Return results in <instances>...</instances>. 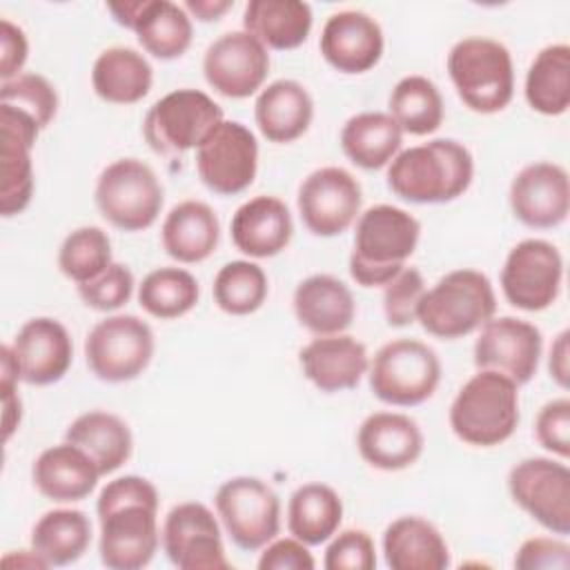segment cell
Here are the masks:
<instances>
[{
  "label": "cell",
  "instance_id": "obj_20",
  "mask_svg": "<svg viewBox=\"0 0 570 570\" xmlns=\"http://www.w3.org/2000/svg\"><path fill=\"white\" fill-rule=\"evenodd\" d=\"M508 200L514 218L525 227H559L570 212L568 171L548 160L530 163L512 178Z\"/></svg>",
  "mask_w": 570,
  "mask_h": 570
},
{
  "label": "cell",
  "instance_id": "obj_50",
  "mask_svg": "<svg viewBox=\"0 0 570 570\" xmlns=\"http://www.w3.org/2000/svg\"><path fill=\"white\" fill-rule=\"evenodd\" d=\"M29 56V42L24 31L11 20H0V78L2 82L20 76Z\"/></svg>",
  "mask_w": 570,
  "mask_h": 570
},
{
  "label": "cell",
  "instance_id": "obj_26",
  "mask_svg": "<svg viewBox=\"0 0 570 570\" xmlns=\"http://www.w3.org/2000/svg\"><path fill=\"white\" fill-rule=\"evenodd\" d=\"M232 243L249 258H272L281 254L294 234L289 207L276 196H254L232 216Z\"/></svg>",
  "mask_w": 570,
  "mask_h": 570
},
{
  "label": "cell",
  "instance_id": "obj_16",
  "mask_svg": "<svg viewBox=\"0 0 570 570\" xmlns=\"http://www.w3.org/2000/svg\"><path fill=\"white\" fill-rule=\"evenodd\" d=\"M160 541L178 570H227L232 566L214 512L198 501L178 503L167 512Z\"/></svg>",
  "mask_w": 570,
  "mask_h": 570
},
{
  "label": "cell",
  "instance_id": "obj_42",
  "mask_svg": "<svg viewBox=\"0 0 570 570\" xmlns=\"http://www.w3.org/2000/svg\"><path fill=\"white\" fill-rule=\"evenodd\" d=\"M111 263V240L96 225L69 232L58 249V267L76 285L100 276Z\"/></svg>",
  "mask_w": 570,
  "mask_h": 570
},
{
  "label": "cell",
  "instance_id": "obj_51",
  "mask_svg": "<svg viewBox=\"0 0 570 570\" xmlns=\"http://www.w3.org/2000/svg\"><path fill=\"white\" fill-rule=\"evenodd\" d=\"M568 338H570V332L563 330L552 347H550V356H548V372H550V379L559 385V387H568V381H570V347H568Z\"/></svg>",
  "mask_w": 570,
  "mask_h": 570
},
{
  "label": "cell",
  "instance_id": "obj_31",
  "mask_svg": "<svg viewBox=\"0 0 570 570\" xmlns=\"http://www.w3.org/2000/svg\"><path fill=\"white\" fill-rule=\"evenodd\" d=\"M383 554L392 570H445L450 548L434 523L423 517H399L383 532Z\"/></svg>",
  "mask_w": 570,
  "mask_h": 570
},
{
  "label": "cell",
  "instance_id": "obj_18",
  "mask_svg": "<svg viewBox=\"0 0 570 570\" xmlns=\"http://www.w3.org/2000/svg\"><path fill=\"white\" fill-rule=\"evenodd\" d=\"M207 85L225 98H249L269 73V53L245 29L227 31L216 38L203 56Z\"/></svg>",
  "mask_w": 570,
  "mask_h": 570
},
{
  "label": "cell",
  "instance_id": "obj_35",
  "mask_svg": "<svg viewBox=\"0 0 570 570\" xmlns=\"http://www.w3.org/2000/svg\"><path fill=\"white\" fill-rule=\"evenodd\" d=\"M403 131L387 111H361L341 129V149L361 169H381L401 151Z\"/></svg>",
  "mask_w": 570,
  "mask_h": 570
},
{
  "label": "cell",
  "instance_id": "obj_8",
  "mask_svg": "<svg viewBox=\"0 0 570 570\" xmlns=\"http://www.w3.org/2000/svg\"><path fill=\"white\" fill-rule=\"evenodd\" d=\"M372 394L396 407L425 403L439 387L441 361L436 352L416 338L385 343L370 363Z\"/></svg>",
  "mask_w": 570,
  "mask_h": 570
},
{
  "label": "cell",
  "instance_id": "obj_33",
  "mask_svg": "<svg viewBox=\"0 0 570 570\" xmlns=\"http://www.w3.org/2000/svg\"><path fill=\"white\" fill-rule=\"evenodd\" d=\"M154 82L149 60L131 47H109L100 51L91 67V87L98 98L111 105L140 102Z\"/></svg>",
  "mask_w": 570,
  "mask_h": 570
},
{
  "label": "cell",
  "instance_id": "obj_49",
  "mask_svg": "<svg viewBox=\"0 0 570 570\" xmlns=\"http://www.w3.org/2000/svg\"><path fill=\"white\" fill-rule=\"evenodd\" d=\"M314 566L312 552L296 537L272 539L258 559V570H312Z\"/></svg>",
  "mask_w": 570,
  "mask_h": 570
},
{
  "label": "cell",
  "instance_id": "obj_29",
  "mask_svg": "<svg viewBox=\"0 0 570 570\" xmlns=\"http://www.w3.org/2000/svg\"><path fill=\"white\" fill-rule=\"evenodd\" d=\"M314 118V100L309 91L292 78L269 82L258 91L254 102V120L269 142H292L301 138Z\"/></svg>",
  "mask_w": 570,
  "mask_h": 570
},
{
  "label": "cell",
  "instance_id": "obj_10",
  "mask_svg": "<svg viewBox=\"0 0 570 570\" xmlns=\"http://www.w3.org/2000/svg\"><path fill=\"white\" fill-rule=\"evenodd\" d=\"M154 332L134 314H114L98 321L85 338V361L105 383L138 379L154 356Z\"/></svg>",
  "mask_w": 570,
  "mask_h": 570
},
{
  "label": "cell",
  "instance_id": "obj_22",
  "mask_svg": "<svg viewBox=\"0 0 570 570\" xmlns=\"http://www.w3.org/2000/svg\"><path fill=\"white\" fill-rule=\"evenodd\" d=\"M321 53L341 73H365L383 56V29L379 20L358 9L332 13L321 31Z\"/></svg>",
  "mask_w": 570,
  "mask_h": 570
},
{
  "label": "cell",
  "instance_id": "obj_13",
  "mask_svg": "<svg viewBox=\"0 0 570 570\" xmlns=\"http://www.w3.org/2000/svg\"><path fill=\"white\" fill-rule=\"evenodd\" d=\"M512 501L552 534L570 532V470L548 456H528L508 472Z\"/></svg>",
  "mask_w": 570,
  "mask_h": 570
},
{
  "label": "cell",
  "instance_id": "obj_28",
  "mask_svg": "<svg viewBox=\"0 0 570 570\" xmlns=\"http://www.w3.org/2000/svg\"><path fill=\"white\" fill-rule=\"evenodd\" d=\"M100 476L102 474L89 454L69 441L42 450L31 468L36 490L56 503H76L87 499Z\"/></svg>",
  "mask_w": 570,
  "mask_h": 570
},
{
  "label": "cell",
  "instance_id": "obj_43",
  "mask_svg": "<svg viewBox=\"0 0 570 570\" xmlns=\"http://www.w3.org/2000/svg\"><path fill=\"white\" fill-rule=\"evenodd\" d=\"M0 105L29 114L45 129L58 111L56 87L40 73H20L0 87Z\"/></svg>",
  "mask_w": 570,
  "mask_h": 570
},
{
  "label": "cell",
  "instance_id": "obj_4",
  "mask_svg": "<svg viewBox=\"0 0 570 570\" xmlns=\"http://www.w3.org/2000/svg\"><path fill=\"white\" fill-rule=\"evenodd\" d=\"M519 425V385L492 370H479L450 405V428L468 445L494 448Z\"/></svg>",
  "mask_w": 570,
  "mask_h": 570
},
{
  "label": "cell",
  "instance_id": "obj_41",
  "mask_svg": "<svg viewBox=\"0 0 570 570\" xmlns=\"http://www.w3.org/2000/svg\"><path fill=\"white\" fill-rule=\"evenodd\" d=\"M214 301L232 316H247L263 307L269 283L258 263L232 261L225 263L214 276Z\"/></svg>",
  "mask_w": 570,
  "mask_h": 570
},
{
  "label": "cell",
  "instance_id": "obj_25",
  "mask_svg": "<svg viewBox=\"0 0 570 570\" xmlns=\"http://www.w3.org/2000/svg\"><path fill=\"white\" fill-rule=\"evenodd\" d=\"M298 363L305 379L327 394L356 387L370 370L365 345L350 334L316 336L298 352Z\"/></svg>",
  "mask_w": 570,
  "mask_h": 570
},
{
  "label": "cell",
  "instance_id": "obj_45",
  "mask_svg": "<svg viewBox=\"0 0 570 570\" xmlns=\"http://www.w3.org/2000/svg\"><path fill=\"white\" fill-rule=\"evenodd\" d=\"M134 274L122 263H111L100 276L80 283V301L96 312H114L122 307L134 294Z\"/></svg>",
  "mask_w": 570,
  "mask_h": 570
},
{
  "label": "cell",
  "instance_id": "obj_7",
  "mask_svg": "<svg viewBox=\"0 0 570 570\" xmlns=\"http://www.w3.org/2000/svg\"><path fill=\"white\" fill-rule=\"evenodd\" d=\"M94 200L100 216L116 229L142 232L160 216L165 191L147 163L120 158L100 171Z\"/></svg>",
  "mask_w": 570,
  "mask_h": 570
},
{
  "label": "cell",
  "instance_id": "obj_11",
  "mask_svg": "<svg viewBox=\"0 0 570 570\" xmlns=\"http://www.w3.org/2000/svg\"><path fill=\"white\" fill-rule=\"evenodd\" d=\"M216 514L240 550L256 552L281 530L278 494L258 476H232L216 490Z\"/></svg>",
  "mask_w": 570,
  "mask_h": 570
},
{
  "label": "cell",
  "instance_id": "obj_9",
  "mask_svg": "<svg viewBox=\"0 0 570 570\" xmlns=\"http://www.w3.org/2000/svg\"><path fill=\"white\" fill-rule=\"evenodd\" d=\"M223 109L200 89H176L156 100L142 120L145 142L160 156L196 149L220 122Z\"/></svg>",
  "mask_w": 570,
  "mask_h": 570
},
{
  "label": "cell",
  "instance_id": "obj_1",
  "mask_svg": "<svg viewBox=\"0 0 570 570\" xmlns=\"http://www.w3.org/2000/svg\"><path fill=\"white\" fill-rule=\"evenodd\" d=\"M96 512L102 566L140 570L154 559L160 543L158 490L149 479L127 474L109 481L98 494Z\"/></svg>",
  "mask_w": 570,
  "mask_h": 570
},
{
  "label": "cell",
  "instance_id": "obj_47",
  "mask_svg": "<svg viewBox=\"0 0 570 570\" xmlns=\"http://www.w3.org/2000/svg\"><path fill=\"white\" fill-rule=\"evenodd\" d=\"M534 436L539 445L561 461L570 456V401H548L534 419Z\"/></svg>",
  "mask_w": 570,
  "mask_h": 570
},
{
  "label": "cell",
  "instance_id": "obj_21",
  "mask_svg": "<svg viewBox=\"0 0 570 570\" xmlns=\"http://www.w3.org/2000/svg\"><path fill=\"white\" fill-rule=\"evenodd\" d=\"M2 131V185L0 212L4 218L22 214L33 196L31 149L38 140L40 125L24 111L0 105Z\"/></svg>",
  "mask_w": 570,
  "mask_h": 570
},
{
  "label": "cell",
  "instance_id": "obj_14",
  "mask_svg": "<svg viewBox=\"0 0 570 570\" xmlns=\"http://www.w3.org/2000/svg\"><path fill=\"white\" fill-rule=\"evenodd\" d=\"M561 252L543 238L517 243L501 267V292L512 307L523 312L548 309L561 292Z\"/></svg>",
  "mask_w": 570,
  "mask_h": 570
},
{
  "label": "cell",
  "instance_id": "obj_24",
  "mask_svg": "<svg viewBox=\"0 0 570 570\" xmlns=\"http://www.w3.org/2000/svg\"><path fill=\"white\" fill-rule=\"evenodd\" d=\"M361 459L383 472H399L423 454V432L414 419L401 412H374L356 432Z\"/></svg>",
  "mask_w": 570,
  "mask_h": 570
},
{
  "label": "cell",
  "instance_id": "obj_6",
  "mask_svg": "<svg viewBox=\"0 0 570 570\" xmlns=\"http://www.w3.org/2000/svg\"><path fill=\"white\" fill-rule=\"evenodd\" d=\"M448 73L461 102L474 114L503 111L514 96V65L499 40L470 36L452 45Z\"/></svg>",
  "mask_w": 570,
  "mask_h": 570
},
{
  "label": "cell",
  "instance_id": "obj_38",
  "mask_svg": "<svg viewBox=\"0 0 570 570\" xmlns=\"http://www.w3.org/2000/svg\"><path fill=\"white\" fill-rule=\"evenodd\" d=\"M528 105L543 116H561L570 107V47L563 42L543 47L528 67Z\"/></svg>",
  "mask_w": 570,
  "mask_h": 570
},
{
  "label": "cell",
  "instance_id": "obj_32",
  "mask_svg": "<svg viewBox=\"0 0 570 570\" xmlns=\"http://www.w3.org/2000/svg\"><path fill=\"white\" fill-rule=\"evenodd\" d=\"M65 441L89 454L100 474H111L122 468L134 450L129 425L105 410H89L76 416L65 432Z\"/></svg>",
  "mask_w": 570,
  "mask_h": 570
},
{
  "label": "cell",
  "instance_id": "obj_52",
  "mask_svg": "<svg viewBox=\"0 0 570 570\" xmlns=\"http://www.w3.org/2000/svg\"><path fill=\"white\" fill-rule=\"evenodd\" d=\"M183 7L189 13V18L194 16L200 22H214L223 13H227L234 7V2L232 0H187Z\"/></svg>",
  "mask_w": 570,
  "mask_h": 570
},
{
  "label": "cell",
  "instance_id": "obj_46",
  "mask_svg": "<svg viewBox=\"0 0 570 570\" xmlns=\"http://www.w3.org/2000/svg\"><path fill=\"white\" fill-rule=\"evenodd\" d=\"M323 566L327 570H374L376 550L372 537L358 528L334 534L325 550Z\"/></svg>",
  "mask_w": 570,
  "mask_h": 570
},
{
  "label": "cell",
  "instance_id": "obj_12",
  "mask_svg": "<svg viewBox=\"0 0 570 570\" xmlns=\"http://www.w3.org/2000/svg\"><path fill=\"white\" fill-rule=\"evenodd\" d=\"M200 183L220 196L245 191L258 171V142L238 120H220L196 147Z\"/></svg>",
  "mask_w": 570,
  "mask_h": 570
},
{
  "label": "cell",
  "instance_id": "obj_36",
  "mask_svg": "<svg viewBox=\"0 0 570 570\" xmlns=\"http://www.w3.org/2000/svg\"><path fill=\"white\" fill-rule=\"evenodd\" d=\"M343 521V501L338 492L325 483H303L287 503V530L305 546L330 541Z\"/></svg>",
  "mask_w": 570,
  "mask_h": 570
},
{
  "label": "cell",
  "instance_id": "obj_17",
  "mask_svg": "<svg viewBox=\"0 0 570 570\" xmlns=\"http://www.w3.org/2000/svg\"><path fill=\"white\" fill-rule=\"evenodd\" d=\"M479 330L474 341L476 370L499 372L517 385L530 383L539 370L543 350L539 327L517 316H492Z\"/></svg>",
  "mask_w": 570,
  "mask_h": 570
},
{
  "label": "cell",
  "instance_id": "obj_19",
  "mask_svg": "<svg viewBox=\"0 0 570 570\" xmlns=\"http://www.w3.org/2000/svg\"><path fill=\"white\" fill-rule=\"evenodd\" d=\"M107 11L120 27L131 29L140 47L158 60L180 58L191 45L194 27L183 4L169 0H125L109 2Z\"/></svg>",
  "mask_w": 570,
  "mask_h": 570
},
{
  "label": "cell",
  "instance_id": "obj_3",
  "mask_svg": "<svg viewBox=\"0 0 570 570\" xmlns=\"http://www.w3.org/2000/svg\"><path fill=\"white\" fill-rule=\"evenodd\" d=\"M421 223L394 205L367 207L356 218L350 276L361 287H385L414 254Z\"/></svg>",
  "mask_w": 570,
  "mask_h": 570
},
{
  "label": "cell",
  "instance_id": "obj_34",
  "mask_svg": "<svg viewBox=\"0 0 570 570\" xmlns=\"http://www.w3.org/2000/svg\"><path fill=\"white\" fill-rule=\"evenodd\" d=\"M243 29L267 49L289 51L301 47L312 31V7L301 0H249Z\"/></svg>",
  "mask_w": 570,
  "mask_h": 570
},
{
  "label": "cell",
  "instance_id": "obj_5",
  "mask_svg": "<svg viewBox=\"0 0 570 570\" xmlns=\"http://www.w3.org/2000/svg\"><path fill=\"white\" fill-rule=\"evenodd\" d=\"M497 296L490 278L476 269H452L425 289L416 321L421 327L445 341L476 332L494 316Z\"/></svg>",
  "mask_w": 570,
  "mask_h": 570
},
{
  "label": "cell",
  "instance_id": "obj_44",
  "mask_svg": "<svg viewBox=\"0 0 570 570\" xmlns=\"http://www.w3.org/2000/svg\"><path fill=\"white\" fill-rule=\"evenodd\" d=\"M423 294H425L423 274L416 267H403L383 287V314L387 325L405 327L414 323Z\"/></svg>",
  "mask_w": 570,
  "mask_h": 570
},
{
  "label": "cell",
  "instance_id": "obj_15",
  "mask_svg": "<svg viewBox=\"0 0 570 570\" xmlns=\"http://www.w3.org/2000/svg\"><path fill=\"white\" fill-rule=\"evenodd\" d=\"M361 183L343 167L314 169L303 178L296 196L303 225L323 238L347 232L361 214Z\"/></svg>",
  "mask_w": 570,
  "mask_h": 570
},
{
  "label": "cell",
  "instance_id": "obj_53",
  "mask_svg": "<svg viewBox=\"0 0 570 570\" xmlns=\"http://www.w3.org/2000/svg\"><path fill=\"white\" fill-rule=\"evenodd\" d=\"M4 566H18V568H49L47 561L31 548V550H18L2 557Z\"/></svg>",
  "mask_w": 570,
  "mask_h": 570
},
{
  "label": "cell",
  "instance_id": "obj_27",
  "mask_svg": "<svg viewBox=\"0 0 570 570\" xmlns=\"http://www.w3.org/2000/svg\"><path fill=\"white\" fill-rule=\"evenodd\" d=\"M294 316L314 336L343 334L356 314L350 287L332 274H312L303 278L292 296Z\"/></svg>",
  "mask_w": 570,
  "mask_h": 570
},
{
  "label": "cell",
  "instance_id": "obj_2",
  "mask_svg": "<svg viewBox=\"0 0 570 570\" xmlns=\"http://www.w3.org/2000/svg\"><path fill=\"white\" fill-rule=\"evenodd\" d=\"M387 187L414 205L456 200L474 178L470 149L454 138H434L401 149L387 165Z\"/></svg>",
  "mask_w": 570,
  "mask_h": 570
},
{
  "label": "cell",
  "instance_id": "obj_37",
  "mask_svg": "<svg viewBox=\"0 0 570 570\" xmlns=\"http://www.w3.org/2000/svg\"><path fill=\"white\" fill-rule=\"evenodd\" d=\"M91 543V521L82 510L56 508L45 512L31 530V548L47 566L76 563Z\"/></svg>",
  "mask_w": 570,
  "mask_h": 570
},
{
  "label": "cell",
  "instance_id": "obj_30",
  "mask_svg": "<svg viewBox=\"0 0 570 570\" xmlns=\"http://www.w3.org/2000/svg\"><path fill=\"white\" fill-rule=\"evenodd\" d=\"M220 240L216 212L203 200H183L169 209L160 227V243L167 256L183 265L203 263Z\"/></svg>",
  "mask_w": 570,
  "mask_h": 570
},
{
  "label": "cell",
  "instance_id": "obj_40",
  "mask_svg": "<svg viewBox=\"0 0 570 570\" xmlns=\"http://www.w3.org/2000/svg\"><path fill=\"white\" fill-rule=\"evenodd\" d=\"M200 287L194 274L183 267H158L138 287L140 307L160 321L180 318L198 303Z\"/></svg>",
  "mask_w": 570,
  "mask_h": 570
},
{
  "label": "cell",
  "instance_id": "obj_39",
  "mask_svg": "<svg viewBox=\"0 0 570 570\" xmlns=\"http://www.w3.org/2000/svg\"><path fill=\"white\" fill-rule=\"evenodd\" d=\"M403 134L428 136L443 122V98L439 87L425 76L401 78L390 94L387 111Z\"/></svg>",
  "mask_w": 570,
  "mask_h": 570
},
{
  "label": "cell",
  "instance_id": "obj_23",
  "mask_svg": "<svg viewBox=\"0 0 570 570\" xmlns=\"http://www.w3.org/2000/svg\"><path fill=\"white\" fill-rule=\"evenodd\" d=\"M20 379L29 385L58 383L71 367L73 343L67 327L49 316L29 318L11 343Z\"/></svg>",
  "mask_w": 570,
  "mask_h": 570
},
{
  "label": "cell",
  "instance_id": "obj_48",
  "mask_svg": "<svg viewBox=\"0 0 570 570\" xmlns=\"http://www.w3.org/2000/svg\"><path fill=\"white\" fill-rule=\"evenodd\" d=\"M568 566L570 546L554 537L525 539L514 554V568L519 570H568Z\"/></svg>",
  "mask_w": 570,
  "mask_h": 570
}]
</instances>
